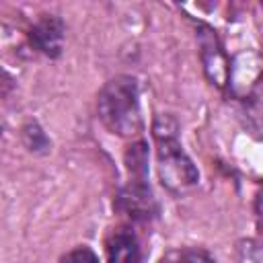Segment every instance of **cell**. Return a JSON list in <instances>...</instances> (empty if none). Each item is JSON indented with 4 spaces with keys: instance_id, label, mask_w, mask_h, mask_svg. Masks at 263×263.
Masks as SVG:
<instances>
[{
    "instance_id": "1",
    "label": "cell",
    "mask_w": 263,
    "mask_h": 263,
    "mask_svg": "<svg viewBox=\"0 0 263 263\" xmlns=\"http://www.w3.org/2000/svg\"><path fill=\"white\" fill-rule=\"evenodd\" d=\"M152 140L156 146L160 185L173 195H183L193 189L199 183V171L183 150L177 119L173 115H156L152 123Z\"/></svg>"
},
{
    "instance_id": "2",
    "label": "cell",
    "mask_w": 263,
    "mask_h": 263,
    "mask_svg": "<svg viewBox=\"0 0 263 263\" xmlns=\"http://www.w3.org/2000/svg\"><path fill=\"white\" fill-rule=\"evenodd\" d=\"M97 115L111 134L136 138L144 129L138 80L129 74H119L105 82L97 97Z\"/></svg>"
},
{
    "instance_id": "3",
    "label": "cell",
    "mask_w": 263,
    "mask_h": 263,
    "mask_svg": "<svg viewBox=\"0 0 263 263\" xmlns=\"http://www.w3.org/2000/svg\"><path fill=\"white\" fill-rule=\"evenodd\" d=\"M195 39H197L199 60H201L205 78L210 80V84L224 90L230 84L232 66L218 33L205 23H195Z\"/></svg>"
},
{
    "instance_id": "4",
    "label": "cell",
    "mask_w": 263,
    "mask_h": 263,
    "mask_svg": "<svg viewBox=\"0 0 263 263\" xmlns=\"http://www.w3.org/2000/svg\"><path fill=\"white\" fill-rule=\"evenodd\" d=\"M115 210L129 222H150L158 214V203L152 195L148 179H129L115 197Z\"/></svg>"
},
{
    "instance_id": "5",
    "label": "cell",
    "mask_w": 263,
    "mask_h": 263,
    "mask_svg": "<svg viewBox=\"0 0 263 263\" xmlns=\"http://www.w3.org/2000/svg\"><path fill=\"white\" fill-rule=\"evenodd\" d=\"M66 25L55 14H43L31 29H29V43L35 51L43 53L45 58H60L64 49Z\"/></svg>"
},
{
    "instance_id": "6",
    "label": "cell",
    "mask_w": 263,
    "mask_h": 263,
    "mask_svg": "<svg viewBox=\"0 0 263 263\" xmlns=\"http://www.w3.org/2000/svg\"><path fill=\"white\" fill-rule=\"evenodd\" d=\"M107 263H140L142 247L136 232L127 226H121L111 232L107 238Z\"/></svg>"
},
{
    "instance_id": "7",
    "label": "cell",
    "mask_w": 263,
    "mask_h": 263,
    "mask_svg": "<svg viewBox=\"0 0 263 263\" xmlns=\"http://www.w3.org/2000/svg\"><path fill=\"white\" fill-rule=\"evenodd\" d=\"M123 162L129 179H148V144L144 140L132 142L123 154Z\"/></svg>"
},
{
    "instance_id": "8",
    "label": "cell",
    "mask_w": 263,
    "mask_h": 263,
    "mask_svg": "<svg viewBox=\"0 0 263 263\" xmlns=\"http://www.w3.org/2000/svg\"><path fill=\"white\" fill-rule=\"evenodd\" d=\"M164 263H216V259L199 247H185L175 249L164 257Z\"/></svg>"
},
{
    "instance_id": "9",
    "label": "cell",
    "mask_w": 263,
    "mask_h": 263,
    "mask_svg": "<svg viewBox=\"0 0 263 263\" xmlns=\"http://www.w3.org/2000/svg\"><path fill=\"white\" fill-rule=\"evenodd\" d=\"M23 142H25L27 150L35 152V154H45L49 150V146H51L49 138L45 136V132L35 121H31V123H27L23 127Z\"/></svg>"
},
{
    "instance_id": "10",
    "label": "cell",
    "mask_w": 263,
    "mask_h": 263,
    "mask_svg": "<svg viewBox=\"0 0 263 263\" xmlns=\"http://www.w3.org/2000/svg\"><path fill=\"white\" fill-rule=\"evenodd\" d=\"M60 263H99V257L90 247L82 245V247H76V249L68 251L60 259Z\"/></svg>"
},
{
    "instance_id": "11",
    "label": "cell",
    "mask_w": 263,
    "mask_h": 263,
    "mask_svg": "<svg viewBox=\"0 0 263 263\" xmlns=\"http://www.w3.org/2000/svg\"><path fill=\"white\" fill-rule=\"evenodd\" d=\"M238 257H240V263H261V249L251 238L240 240V245H238Z\"/></svg>"
},
{
    "instance_id": "12",
    "label": "cell",
    "mask_w": 263,
    "mask_h": 263,
    "mask_svg": "<svg viewBox=\"0 0 263 263\" xmlns=\"http://www.w3.org/2000/svg\"><path fill=\"white\" fill-rule=\"evenodd\" d=\"M0 134H2V125H0Z\"/></svg>"
}]
</instances>
